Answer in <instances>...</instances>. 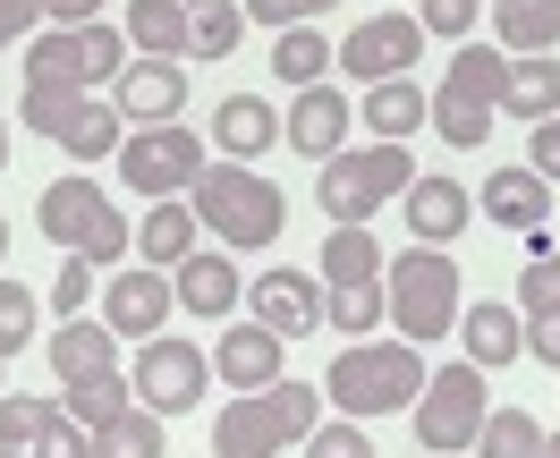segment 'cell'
I'll return each mask as SVG.
<instances>
[{
	"mask_svg": "<svg viewBox=\"0 0 560 458\" xmlns=\"http://www.w3.org/2000/svg\"><path fill=\"white\" fill-rule=\"evenodd\" d=\"M246 306H255V322L280 331V340L323 331V289H315V272H264V281H246Z\"/></svg>",
	"mask_w": 560,
	"mask_h": 458,
	"instance_id": "9a60e30c",
	"label": "cell"
},
{
	"mask_svg": "<svg viewBox=\"0 0 560 458\" xmlns=\"http://www.w3.org/2000/svg\"><path fill=\"white\" fill-rule=\"evenodd\" d=\"M43 349H51V374H60V383H77V374L119 365V331H110V322H94V315H69L51 340H43Z\"/></svg>",
	"mask_w": 560,
	"mask_h": 458,
	"instance_id": "cb8c5ba5",
	"label": "cell"
},
{
	"mask_svg": "<svg viewBox=\"0 0 560 458\" xmlns=\"http://www.w3.org/2000/svg\"><path fill=\"white\" fill-rule=\"evenodd\" d=\"M35 221H43V238H51L60 255H85L94 272L128 263V247H137L128 212L110 204L94 178H51V187H43V204H35Z\"/></svg>",
	"mask_w": 560,
	"mask_h": 458,
	"instance_id": "5b68a950",
	"label": "cell"
},
{
	"mask_svg": "<svg viewBox=\"0 0 560 458\" xmlns=\"http://www.w3.org/2000/svg\"><path fill=\"white\" fill-rule=\"evenodd\" d=\"M94 458H162V416L144 399H128L110 424H94Z\"/></svg>",
	"mask_w": 560,
	"mask_h": 458,
	"instance_id": "d6a6232c",
	"label": "cell"
},
{
	"mask_svg": "<svg viewBox=\"0 0 560 458\" xmlns=\"http://www.w3.org/2000/svg\"><path fill=\"white\" fill-rule=\"evenodd\" d=\"M424 374L433 365H424L417 340H349L331 356V374H323V399L365 424V416H390V408H417Z\"/></svg>",
	"mask_w": 560,
	"mask_h": 458,
	"instance_id": "3957f363",
	"label": "cell"
},
{
	"mask_svg": "<svg viewBox=\"0 0 560 458\" xmlns=\"http://www.w3.org/2000/svg\"><path fill=\"white\" fill-rule=\"evenodd\" d=\"M552 306H560V247L518 272V315H552Z\"/></svg>",
	"mask_w": 560,
	"mask_h": 458,
	"instance_id": "ab89813d",
	"label": "cell"
},
{
	"mask_svg": "<svg viewBox=\"0 0 560 458\" xmlns=\"http://www.w3.org/2000/svg\"><path fill=\"white\" fill-rule=\"evenodd\" d=\"M26 85H85L77 77V26H51V35L26 43Z\"/></svg>",
	"mask_w": 560,
	"mask_h": 458,
	"instance_id": "d590c367",
	"label": "cell"
},
{
	"mask_svg": "<svg viewBox=\"0 0 560 458\" xmlns=\"http://www.w3.org/2000/svg\"><path fill=\"white\" fill-rule=\"evenodd\" d=\"M476 450H485V458H535V450H544V424L526 416V408H492L485 433H476Z\"/></svg>",
	"mask_w": 560,
	"mask_h": 458,
	"instance_id": "e575fe53",
	"label": "cell"
},
{
	"mask_svg": "<svg viewBox=\"0 0 560 458\" xmlns=\"http://www.w3.org/2000/svg\"><path fill=\"white\" fill-rule=\"evenodd\" d=\"M35 17H43V0H0V51L35 35Z\"/></svg>",
	"mask_w": 560,
	"mask_h": 458,
	"instance_id": "bcb514c9",
	"label": "cell"
},
{
	"mask_svg": "<svg viewBox=\"0 0 560 458\" xmlns=\"http://www.w3.org/2000/svg\"><path fill=\"white\" fill-rule=\"evenodd\" d=\"M128 383H137V399L153 416H187V408H205V390H212V356L196 340H162L153 331V340H137Z\"/></svg>",
	"mask_w": 560,
	"mask_h": 458,
	"instance_id": "8fae6325",
	"label": "cell"
},
{
	"mask_svg": "<svg viewBox=\"0 0 560 458\" xmlns=\"http://www.w3.org/2000/svg\"><path fill=\"white\" fill-rule=\"evenodd\" d=\"M560 110V60L552 51H518L510 60V77H501V119H552Z\"/></svg>",
	"mask_w": 560,
	"mask_h": 458,
	"instance_id": "603a6c76",
	"label": "cell"
},
{
	"mask_svg": "<svg viewBox=\"0 0 560 458\" xmlns=\"http://www.w3.org/2000/svg\"><path fill=\"white\" fill-rule=\"evenodd\" d=\"M476 204H485V221H501V230H535V221L552 212V178L544 171H492Z\"/></svg>",
	"mask_w": 560,
	"mask_h": 458,
	"instance_id": "d4e9b609",
	"label": "cell"
},
{
	"mask_svg": "<svg viewBox=\"0 0 560 458\" xmlns=\"http://www.w3.org/2000/svg\"><path fill=\"white\" fill-rule=\"evenodd\" d=\"M323 9H331V0H246V17H264L272 35H280V26H315Z\"/></svg>",
	"mask_w": 560,
	"mask_h": 458,
	"instance_id": "ee69618b",
	"label": "cell"
},
{
	"mask_svg": "<svg viewBox=\"0 0 560 458\" xmlns=\"http://www.w3.org/2000/svg\"><path fill=\"white\" fill-rule=\"evenodd\" d=\"M0 263H9V221H0Z\"/></svg>",
	"mask_w": 560,
	"mask_h": 458,
	"instance_id": "f907efd6",
	"label": "cell"
},
{
	"mask_svg": "<svg viewBox=\"0 0 560 458\" xmlns=\"http://www.w3.org/2000/svg\"><path fill=\"white\" fill-rule=\"evenodd\" d=\"M476 17H485V0H417V26H424V35L467 43V35H476Z\"/></svg>",
	"mask_w": 560,
	"mask_h": 458,
	"instance_id": "60d3db41",
	"label": "cell"
},
{
	"mask_svg": "<svg viewBox=\"0 0 560 458\" xmlns=\"http://www.w3.org/2000/svg\"><path fill=\"white\" fill-rule=\"evenodd\" d=\"M492 43L518 51H560V0H492Z\"/></svg>",
	"mask_w": 560,
	"mask_h": 458,
	"instance_id": "4316f807",
	"label": "cell"
},
{
	"mask_svg": "<svg viewBox=\"0 0 560 458\" xmlns=\"http://www.w3.org/2000/svg\"><path fill=\"white\" fill-rule=\"evenodd\" d=\"M60 390H69L60 408H69V416L85 424V433H94V424H110L119 408H128V399H137V383H128L119 365H103V374H77V383H60Z\"/></svg>",
	"mask_w": 560,
	"mask_h": 458,
	"instance_id": "1f68e13d",
	"label": "cell"
},
{
	"mask_svg": "<svg viewBox=\"0 0 560 458\" xmlns=\"http://www.w3.org/2000/svg\"><path fill=\"white\" fill-rule=\"evenodd\" d=\"M128 51L144 60H187V0H128Z\"/></svg>",
	"mask_w": 560,
	"mask_h": 458,
	"instance_id": "484cf974",
	"label": "cell"
},
{
	"mask_svg": "<svg viewBox=\"0 0 560 458\" xmlns=\"http://www.w3.org/2000/svg\"><path fill=\"white\" fill-rule=\"evenodd\" d=\"M399 212H408V238H417V247H451L458 230L476 221V196H467L458 178H442V171H417L408 196H399Z\"/></svg>",
	"mask_w": 560,
	"mask_h": 458,
	"instance_id": "5bb4252c",
	"label": "cell"
},
{
	"mask_svg": "<svg viewBox=\"0 0 560 458\" xmlns=\"http://www.w3.org/2000/svg\"><path fill=\"white\" fill-rule=\"evenodd\" d=\"M128 60H137V51H128V26H110V17H85V26H77V77H85V85H110Z\"/></svg>",
	"mask_w": 560,
	"mask_h": 458,
	"instance_id": "836d02e7",
	"label": "cell"
},
{
	"mask_svg": "<svg viewBox=\"0 0 560 458\" xmlns=\"http://www.w3.org/2000/svg\"><path fill=\"white\" fill-rule=\"evenodd\" d=\"M458 349H467V365L501 374V365H518V356H526V315H518V306H501V297H485V306L458 315Z\"/></svg>",
	"mask_w": 560,
	"mask_h": 458,
	"instance_id": "d6986e66",
	"label": "cell"
},
{
	"mask_svg": "<svg viewBox=\"0 0 560 458\" xmlns=\"http://www.w3.org/2000/svg\"><path fill=\"white\" fill-rule=\"evenodd\" d=\"M280 144V110L264 94H230V103L212 110V153L221 162H255V153H272Z\"/></svg>",
	"mask_w": 560,
	"mask_h": 458,
	"instance_id": "ffe728a7",
	"label": "cell"
},
{
	"mask_svg": "<svg viewBox=\"0 0 560 458\" xmlns=\"http://www.w3.org/2000/svg\"><path fill=\"white\" fill-rule=\"evenodd\" d=\"M424 110H433V94H424L417 77H383V85H365V137H383V144H408L424 128Z\"/></svg>",
	"mask_w": 560,
	"mask_h": 458,
	"instance_id": "7402d4cb",
	"label": "cell"
},
{
	"mask_svg": "<svg viewBox=\"0 0 560 458\" xmlns=\"http://www.w3.org/2000/svg\"><path fill=\"white\" fill-rule=\"evenodd\" d=\"M408 178H417V153L408 144H340L331 162H323L315 178V204L331 212V221H374L383 204H399L408 196Z\"/></svg>",
	"mask_w": 560,
	"mask_h": 458,
	"instance_id": "52a82bcc",
	"label": "cell"
},
{
	"mask_svg": "<svg viewBox=\"0 0 560 458\" xmlns=\"http://www.w3.org/2000/svg\"><path fill=\"white\" fill-rule=\"evenodd\" d=\"M18 119H26L35 137H51L60 153H77V162H103V153H119V137H128L119 103L94 94V85H26Z\"/></svg>",
	"mask_w": 560,
	"mask_h": 458,
	"instance_id": "ba28073f",
	"label": "cell"
},
{
	"mask_svg": "<svg viewBox=\"0 0 560 458\" xmlns=\"http://www.w3.org/2000/svg\"><path fill=\"white\" fill-rule=\"evenodd\" d=\"M171 306H178V289L144 263V272H110V297H103V322L119 331V340H153L162 322H171Z\"/></svg>",
	"mask_w": 560,
	"mask_h": 458,
	"instance_id": "2e32d148",
	"label": "cell"
},
{
	"mask_svg": "<svg viewBox=\"0 0 560 458\" xmlns=\"http://www.w3.org/2000/svg\"><path fill=\"white\" fill-rule=\"evenodd\" d=\"M424 51V26L408 17V9H383V17H365V26H349V43H340V60L331 69H349L357 85H383V77H408Z\"/></svg>",
	"mask_w": 560,
	"mask_h": 458,
	"instance_id": "7c38bea8",
	"label": "cell"
},
{
	"mask_svg": "<svg viewBox=\"0 0 560 458\" xmlns=\"http://www.w3.org/2000/svg\"><path fill=\"white\" fill-rule=\"evenodd\" d=\"M178 306H187V315H230V306H238L246 297V281H238V263H230V255H212V247H196L187 255V263H178Z\"/></svg>",
	"mask_w": 560,
	"mask_h": 458,
	"instance_id": "44dd1931",
	"label": "cell"
},
{
	"mask_svg": "<svg viewBox=\"0 0 560 458\" xmlns=\"http://www.w3.org/2000/svg\"><path fill=\"white\" fill-rule=\"evenodd\" d=\"M280 331H264V322H230L221 340H212V383H230V390H264L280 383Z\"/></svg>",
	"mask_w": 560,
	"mask_h": 458,
	"instance_id": "ac0fdd59",
	"label": "cell"
},
{
	"mask_svg": "<svg viewBox=\"0 0 560 458\" xmlns=\"http://www.w3.org/2000/svg\"><path fill=\"white\" fill-rule=\"evenodd\" d=\"M501 77H510V51L501 43H458L451 69H442V85H433V128H442V144H458V153H476L485 144V128L501 119Z\"/></svg>",
	"mask_w": 560,
	"mask_h": 458,
	"instance_id": "8992f818",
	"label": "cell"
},
{
	"mask_svg": "<svg viewBox=\"0 0 560 458\" xmlns=\"http://www.w3.org/2000/svg\"><path fill=\"white\" fill-rule=\"evenodd\" d=\"M417 442L424 458H458V450H476V433H485V365H433L417 390Z\"/></svg>",
	"mask_w": 560,
	"mask_h": 458,
	"instance_id": "9c48e42d",
	"label": "cell"
},
{
	"mask_svg": "<svg viewBox=\"0 0 560 458\" xmlns=\"http://www.w3.org/2000/svg\"><path fill=\"white\" fill-rule=\"evenodd\" d=\"M246 35V0H187V60H230Z\"/></svg>",
	"mask_w": 560,
	"mask_h": 458,
	"instance_id": "f546056e",
	"label": "cell"
},
{
	"mask_svg": "<svg viewBox=\"0 0 560 458\" xmlns=\"http://www.w3.org/2000/svg\"><path fill=\"white\" fill-rule=\"evenodd\" d=\"M383 306H390V322H399V340H417V349H433V340H451L458 331V263H451V247H408L383 263Z\"/></svg>",
	"mask_w": 560,
	"mask_h": 458,
	"instance_id": "277c9868",
	"label": "cell"
},
{
	"mask_svg": "<svg viewBox=\"0 0 560 458\" xmlns=\"http://www.w3.org/2000/svg\"><path fill=\"white\" fill-rule=\"evenodd\" d=\"M526 356H535V365H560V306L552 315H526Z\"/></svg>",
	"mask_w": 560,
	"mask_h": 458,
	"instance_id": "f6af8a7d",
	"label": "cell"
},
{
	"mask_svg": "<svg viewBox=\"0 0 560 458\" xmlns=\"http://www.w3.org/2000/svg\"><path fill=\"white\" fill-rule=\"evenodd\" d=\"M43 17H60V26H85V17H103V0H43Z\"/></svg>",
	"mask_w": 560,
	"mask_h": 458,
	"instance_id": "7dc6e473",
	"label": "cell"
},
{
	"mask_svg": "<svg viewBox=\"0 0 560 458\" xmlns=\"http://www.w3.org/2000/svg\"><path fill=\"white\" fill-rule=\"evenodd\" d=\"M60 416V399H35V390H0V442H18V450H35L43 424Z\"/></svg>",
	"mask_w": 560,
	"mask_h": 458,
	"instance_id": "8d00e7d4",
	"label": "cell"
},
{
	"mask_svg": "<svg viewBox=\"0 0 560 458\" xmlns=\"http://www.w3.org/2000/svg\"><path fill=\"white\" fill-rule=\"evenodd\" d=\"M280 137L298 144L306 162H331V153L349 144V94H340V85H298V103H289V119H280Z\"/></svg>",
	"mask_w": 560,
	"mask_h": 458,
	"instance_id": "e0dca14e",
	"label": "cell"
},
{
	"mask_svg": "<svg viewBox=\"0 0 560 458\" xmlns=\"http://www.w3.org/2000/svg\"><path fill=\"white\" fill-rule=\"evenodd\" d=\"M196 230H205V221H196V204H187V196H162V204L144 212V263H153V272H178V263H187V255H196Z\"/></svg>",
	"mask_w": 560,
	"mask_h": 458,
	"instance_id": "83f0119b",
	"label": "cell"
},
{
	"mask_svg": "<svg viewBox=\"0 0 560 458\" xmlns=\"http://www.w3.org/2000/svg\"><path fill=\"white\" fill-rule=\"evenodd\" d=\"M0 171H9V128H0Z\"/></svg>",
	"mask_w": 560,
	"mask_h": 458,
	"instance_id": "816d5d0a",
	"label": "cell"
},
{
	"mask_svg": "<svg viewBox=\"0 0 560 458\" xmlns=\"http://www.w3.org/2000/svg\"><path fill=\"white\" fill-rule=\"evenodd\" d=\"M323 322H331L340 340H374V331L390 322L383 281H323Z\"/></svg>",
	"mask_w": 560,
	"mask_h": 458,
	"instance_id": "f1b7e54d",
	"label": "cell"
},
{
	"mask_svg": "<svg viewBox=\"0 0 560 458\" xmlns=\"http://www.w3.org/2000/svg\"><path fill=\"white\" fill-rule=\"evenodd\" d=\"M110 103H119V119L128 128H162V119H178L187 110V69L178 60H128V69L110 77Z\"/></svg>",
	"mask_w": 560,
	"mask_h": 458,
	"instance_id": "4fadbf2b",
	"label": "cell"
},
{
	"mask_svg": "<svg viewBox=\"0 0 560 458\" xmlns=\"http://www.w3.org/2000/svg\"><path fill=\"white\" fill-rule=\"evenodd\" d=\"M35 315H43V306H35V289H26V281H9V272H0V356H9V349H26V340H35Z\"/></svg>",
	"mask_w": 560,
	"mask_h": 458,
	"instance_id": "74e56055",
	"label": "cell"
},
{
	"mask_svg": "<svg viewBox=\"0 0 560 458\" xmlns=\"http://www.w3.org/2000/svg\"><path fill=\"white\" fill-rule=\"evenodd\" d=\"M298 450H306V458H374V433H365L357 416H331V424H315Z\"/></svg>",
	"mask_w": 560,
	"mask_h": 458,
	"instance_id": "f35d334b",
	"label": "cell"
},
{
	"mask_svg": "<svg viewBox=\"0 0 560 458\" xmlns=\"http://www.w3.org/2000/svg\"><path fill=\"white\" fill-rule=\"evenodd\" d=\"M340 60V43L323 35V26H280L272 35V69H280V85H323V69Z\"/></svg>",
	"mask_w": 560,
	"mask_h": 458,
	"instance_id": "4dcf8cb0",
	"label": "cell"
},
{
	"mask_svg": "<svg viewBox=\"0 0 560 458\" xmlns=\"http://www.w3.org/2000/svg\"><path fill=\"white\" fill-rule=\"evenodd\" d=\"M315 424H323V390L315 383L238 390L230 408H212V458H280V450H298Z\"/></svg>",
	"mask_w": 560,
	"mask_h": 458,
	"instance_id": "7a4b0ae2",
	"label": "cell"
},
{
	"mask_svg": "<svg viewBox=\"0 0 560 458\" xmlns=\"http://www.w3.org/2000/svg\"><path fill=\"white\" fill-rule=\"evenodd\" d=\"M85 289H94V263H85V255H69V263H60V281H51V315H60V322L85 315Z\"/></svg>",
	"mask_w": 560,
	"mask_h": 458,
	"instance_id": "7bdbcfd3",
	"label": "cell"
},
{
	"mask_svg": "<svg viewBox=\"0 0 560 458\" xmlns=\"http://www.w3.org/2000/svg\"><path fill=\"white\" fill-rule=\"evenodd\" d=\"M535 458H560V433H544V450H535Z\"/></svg>",
	"mask_w": 560,
	"mask_h": 458,
	"instance_id": "c3c4849f",
	"label": "cell"
},
{
	"mask_svg": "<svg viewBox=\"0 0 560 458\" xmlns=\"http://www.w3.org/2000/svg\"><path fill=\"white\" fill-rule=\"evenodd\" d=\"M35 458H94V433H85V424H77L69 408H60V416L43 424V442H35Z\"/></svg>",
	"mask_w": 560,
	"mask_h": 458,
	"instance_id": "b9f144b4",
	"label": "cell"
},
{
	"mask_svg": "<svg viewBox=\"0 0 560 458\" xmlns=\"http://www.w3.org/2000/svg\"><path fill=\"white\" fill-rule=\"evenodd\" d=\"M187 204H196V221H205L230 255H264V247H280V230H289L280 187L264 171H246V162H205V178L187 187Z\"/></svg>",
	"mask_w": 560,
	"mask_h": 458,
	"instance_id": "6da1fadb",
	"label": "cell"
},
{
	"mask_svg": "<svg viewBox=\"0 0 560 458\" xmlns=\"http://www.w3.org/2000/svg\"><path fill=\"white\" fill-rule=\"evenodd\" d=\"M0 458H35V450H18V442H0Z\"/></svg>",
	"mask_w": 560,
	"mask_h": 458,
	"instance_id": "681fc988",
	"label": "cell"
},
{
	"mask_svg": "<svg viewBox=\"0 0 560 458\" xmlns=\"http://www.w3.org/2000/svg\"><path fill=\"white\" fill-rule=\"evenodd\" d=\"M205 137L196 128H178V119H162V128H137V137H119V178L137 187L144 204H162V196H187L196 178H205Z\"/></svg>",
	"mask_w": 560,
	"mask_h": 458,
	"instance_id": "30bf717a",
	"label": "cell"
}]
</instances>
